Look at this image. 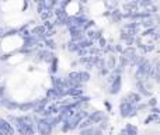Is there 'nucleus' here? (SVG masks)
<instances>
[{
    "label": "nucleus",
    "mask_w": 160,
    "mask_h": 135,
    "mask_svg": "<svg viewBox=\"0 0 160 135\" xmlns=\"http://www.w3.org/2000/svg\"><path fill=\"white\" fill-rule=\"evenodd\" d=\"M39 42H41V39H39L38 37L30 34V35H27V37L22 38V47L28 48V49H37V45H38Z\"/></svg>",
    "instance_id": "f257e3e1"
},
{
    "label": "nucleus",
    "mask_w": 160,
    "mask_h": 135,
    "mask_svg": "<svg viewBox=\"0 0 160 135\" xmlns=\"http://www.w3.org/2000/svg\"><path fill=\"white\" fill-rule=\"evenodd\" d=\"M121 55H124L125 58L128 59V61L132 62V61H135V59L138 58L139 52H138V49H136V48L132 45V47H124V49H122Z\"/></svg>",
    "instance_id": "f03ea898"
},
{
    "label": "nucleus",
    "mask_w": 160,
    "mask_h": 135,
    "mask_svg": "<svg viewBox=\"0 0 160 135\" xmlns=\"http://www.w3.org/2000/svg\"><path fill=\"white\" fill-rule=\"evenodd\" d=\"M84 35H86V38L91 39V41H93L94 44H96L97 39H98L100 37H102V30H101V28H96V27H93V28H90V30L86 31Z\"/></svg>",
    "instance_id": "7ed1b4c3"
},
{
    "label": "nucleus",
    "mask_w": 160,
    "mask_h": 135,
    "mask_svg": "<svg viewBox=\"0 0 160 135\" xmlns=\"http://www.w3.org/2000/svg\"><path fill=\"white\" fill-rule=\"evenodd\" d=\"M108 18H110V21L112 23V24H119V23H122L124 21V18H122V10H119L118 7L114 8V10H110Z\"/></svg>",
    "instance_id": "20e7f679"
},
{
    "label": "nucleus",
    "mask_w": 160,
    "mask_h": 135,
    "mask_svg": "<svg viewBox=\"0 0 160 135\" xmlns=\"http://www.w3.org/2000/svg\"><path fill=\"white\" fill-rule=\"evenodd\" d=\"M121 86H122V75H117L115 79L111 82V94H117L119 90H121Z\"/></svg>",
    "instance_id": "39448f33"
},
{
    "label": "nucleus",
    "mask_w": 160,
    "mask_h": 135,
    "mask_svg": "<svg viewBox=\"0 0 160 135\" xmlns=\"http://www.w3.org/2000/svg\"><path fill=\"white\" fill-rule=\"evenodd\" d=\"M117 65H118V61H117L115 54H107V55H105V68H107L108 70H112Z\"/></svg>",
    "instance_id": "423d86ee"
},
{
    "label": "nucleus",
    "mask_w": 160,
    "mask_h": 135,
    "mask_svg": "<svg viewBox=\"0 0 160 135\" xmlns=\"http://www.w3.org/2000/svg\"><path fill=\"white\" fill-rule=\"evenodd\" d=\"M45 33H47V30H45V27L42 24H39V25H35V27H32L30 30V34H32V35H35V37H38L39 39H44V35H45Z\"/></svg>",
    "instance_id": "0eeeda50"
},
{
    "label": "nucleus",
    "mask_w": 160,
    "mask_h": 135,
    "mask_svg": "<svg viewBox=\"0 0 160 135\" xmlns=\"http://www.w3.org/2000/svg\"><path fill=\"white\" fill-rule=\"evenodd\" d=\"M42 42H44V48H47V49H49V51H53V52H55V49L58 48V44H56V41L53 38H45V39H42Z\"/></svg>",
    "instance_id": "6e6552de"
},
{
    "label": "nucleus",
    "mask_w": 160,
    "mask_h": 135,
    "mask_svg": "<svg viewBox=\"0 0 160 135\" xmlns=\"http://www.w3.org/2000/svg\"><path fill=\"white\" fill-rule=\"evenodd\" d=\"M94 45V42L91 41V39H88V38H83V39H80V41L78 42V47H79V49H87V48H90V47H93Z\"/></svg>",
    "instance_id": "1a4fd4ad"
},
{
    "label": "nucleus",
    "mask_w": 160,
    "mask_h": 135,
    "mask_svg": "<svg viewBox=\"0 0 160 135\" xmlns=\"http://www.w3.org/2000/svg\"><path fill=\"white\" fill-rule=\"evenodd\" d=\"M122 28H125V30H136L141 33V24H139V21H128L122 25Z\"/></svg>",
    "instance_id": "9d476101"
},
{
    "label": "nucleus",
    "mask_w": 160,
    "mask_h": 135,
    "mask_svg": "<svg viewBox=\"0 0 160 135\" xmlns=\"http://www.w3.org/2000/svg\"><path fill=\"white\" fill-rule=\"evenodd\" d=\"M58 65H59V58H58V56H55V58H53L52 61L48 64V66H49V73L55 75L56 72H58Z\"/></svg>",
    "instance_id": "9b49d317"
},
{
    "label": "nucleus",
    "mask_w": 160,
    "mask_h": 135,
    "mask_svg": "<svg viewBox=\"0 0 160 135\" xmlns=\"http://www.w3.org/2000/svg\"><path fill=\"white\" fill-rule=\"evenodd\" d=\"M127 99H128V103L135 104V103H138L139 100H141V96H139L138 93H135V91H131V93L127 94Z\"/></svg>",
    "instance_id": "f8f14e48"
},
{
    "label": "nucleus",
    "mask_w": 160,
    "mask_h": 135,
    "mask_svg": "<svg viewBox=\"0 0 160 135\" xmlns=\"http://www.w3.org/2000/svg\"><path fill=\"white\" fill-rule=\"evenodd\" d=\"M117 61H118V66H121L122 69L129 66V61H128L124 55H121V54H119V55H117Z\"/></svg>",
    "instance_id": "ddd939ff"
},
{
    "label": "nucleus",
    "mask_w": 160,
    "mask_h": 135,
    "mask_svg": "<svg viewBox=\"0 0 160 135\" xmlns=\"http://www.w3.org/2000/svg\"><path fill=\"white\" fill-rule=\"evenodd\" d=\"M41 20L42 21H48V20H52L53 18V10H44L41 14Z\"/></svg>",
    "instance_id": "4468645a"
},
{
    "label": "nucleus",
    "mask_w": 160,
    "mask_h": 135,
    "mask_svg": "<svg viewBox=\"0 0 160 135\" xmlns=\"http://www.w3.org/2000/svg\"><path fill=\"white\" fill-rule=\"evenodd\" d=\"M66 49L69 51L70 54H76V51L79 49V47H78V42H75V41H72V39H70V41L66 44Z\"/></svg>",
    "instance_id": "2eb2a0df"
},
{
    "label": "nucleus",
    "mask_w": 160,
    "mask_h": 135,
    "mask_svg": "<svg viewBox=\"0 0 160 135\" xmlns=\"http://www.w3.org/2000/svg\"><path fill=\"white\" fill-rule=\"evenodd\" d=\"M104 6L107 10H114L118 7V0H104Z\"/></svg>",
    "instance_id": "dca6fc26"
},
{
    "label": "nucleus",
    "mask_w": 160,
    "mask_h": 135,
    "mask_svg": "<svg viewBox=\"0 0 160 135\" xmlns=\"http://www.w3.org/2000/svg\"><path fill=\"white\" fill-rule=\"evenodd\" d=\"M80 73V83H87L90 80V72L88 70H79Z\"/></svg>",
    "instance_id": "f3484780"
},
{
    "label": "nucleus",
    "mask_w": 160,
    "mask_h": 135,
    "mask_svg": "<svg viewBox=\"0 0 160 135\" xmlns=\"http://www.w3.org/2000/svg\"><path fill=\"white\" fill-rule=\"evenodd\" d=\"M68 77H69V79H72V80H76V82L80 83V73H79V70H72V72H69ZM82 85H83V83H82Z\"/></svg>",
    "instance_id": "a211bd4d"
},
{
    "label": "nucleus",
    "mask_w": 160,
    "mask_h": 135,
    "mask_svg": "<svg viewBox=\"0 0 160 135\" xmlns=\"http://www.w3.org/2000/svg\"><path fill=\"white\" fill-rule=\"evenodd\" d=\"M91 121L93 122H100L102 120V113H100V111H97V113H94V114H91Z\"/></svg>",
    "instance_id": "6ab92c4d"
},
{
    "label": "nucleus",
    "mask_w": 160,
    "mask_h": 135,
    "mask_svg": "<svg viewBox=\"0 0 160 135\" xmlns=\"http://www.w3.org/2000/svg\"><path fill=\"white\" fill-rule=\"evenodd\" d=\"M122 49H124V44H122V42L114 44V54H115V55H119V54L122 52Z\"/></svg>",
    "instance_id": "aec40b11"
},
{
    "label": "nucleus",
    "mask_w": 160,
    "mask_h": 135,
    "mask_svg": "<svg viewBox=\"0 0 160 135\" xmlns=\"http://www.w3.org/2000/svg\"><path fill=\"white\" fill-rule=\"evenodd\" d=\"M96 44H98V48H100V49H102V48H104L105 45L108 44V41L104 38V37H100V38L97 39V42H96Z\"/></svg>",
    "instance_id": "412c9836"
},
{
    "label": "nucleus",
    "mask_w": 160,
    "mask_h": 135,
    "mask_svg": "<svg viewBox=\"0 0 160 135\" xmlns=\"http://www.w3.org/2000/svg\"><path fill=\"white\" fill-rule=\"evenodd\" d=\"M127 37H128V31L125 30V28H121V30H119V39H121V42L124 41Z\"/></svg>",
    "instance_id": "4be33fe9"
},
{
    "label": "nucleus",
    "mask_w": 160,
    "mask_h": 135,
    "mask_svg": "<svg viewBox=\"0 0 160 135\" xmlns=\"http://www.w3.org/2000/svg\"><path fill=\"white\" fill-rule=\"evenodd\" d=\"M98 72H100V75H101V76H107L108 73H110V70H108L107 68H101V69H98Z\"/></svg>",
    "instance_id": "5701e85b"
},
{
    "label": "nucleus",
    "mask_w": 160,
    "mask_h": 135,
    "mask_svg": "<svg viewBox=\"0 0 160 135\" xmlns=\"http://www.w3.org/2000/svg\"><path fill=\"white\" fill-rule=\"evenodd\" d=\"M31 107H32V103H27V104L20 106V108H21V110H28V108H31Z\"/></svg>",
    "instance_id": "b1692460"
},
{
    "label": "nucleus",
    "mask_w": 160,
    "mask_h": 135,
    "mask_svg": "<svg viewBox=\"0 0 160 135\" xmlns=\"http://www.w3.org/2000/svg\"><path fill=\"white\" fill-rule=\"evenodd\" d=\"M3 93H4V87H0V99L3 97Z\"/></svg>",
    "instance_id": "393cba45"
},
{
    "label": "nucleus",
    "mask_w": 160,
    "mask_h": 135,
    "mask_svg": "<svg viewBox=\"0 0 160 135\" xmlns=\"http://www.w3.org/2000/svg\"><path fill=\"white\" fill-rule=\"evenodd\" d=\"M155 104H156V100L152 99V100H150V106H155Z\"/></svg>",
    "instance_id": "a878e982"
},
{
    "label": "nucleus",
    "mask_w": 160,
    "mask_h": 135,
    "mask_svg": "<svg viewBox=\"0 0 160 135\" xmlns=\"http://www.w3.org/2000/svg\"><path fill=\"white\" fill-rule=\"evenodd\" d=\"M79 3H80V4H86V3H87V0H79Z\"/></svg>",
    "instance_id": "bb28decb"
},
{
    "label": "nucleus",
    "mask_w": 160,
    "mask_h": 135,
    "mask_svg": "<svg viewBox=\"0 0 160 135\" xmlns=\"http://www.w3.org/2000/svg\"><path fill=\"white\" fill-rule=\"evenodd\" d=\"M32 2H34V3H38V2H39V0H32Z\"/></svg>",
    "instance_id": "cd10ccee"
},
{
    "label": "nucleus",
    "mask_w": 160,
    "mask_h": 135,
    "mask_svg": "<svg viewBox=\"0 0 160 135\" xmlns=\"http://www.w3.org/2000/svg\"><path fill=\"white\" fill-rule=\"evenodd\" d=\"M0 2H2V0H0Z\"/></svg>",
    "instance_id": "c85d7f7f"
}]
</instances>
